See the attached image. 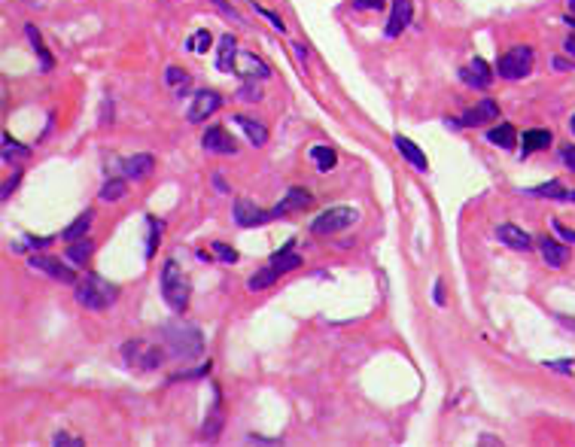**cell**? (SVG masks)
Here are the masks:
<instances>
[{
  "label": "cell",
  "mask_w": 575,
  "mask_h": 447,
  "mask_svg": "<svg viewBox=\"0 0 575 447\" xmlns=\"http://www.w3.org/2000/svg\"><path fill=\"white\" fill-rule=\"evenodd\" d=\"M162 335L167 350L174 353L177 359H198L204 353V338H201V329L183 323V319H167L162 326Z\"/></svg>",
  "instance_id": "cell-1"
},
{
  "label": "cell",
  "mask_w": 575,
  "mask_h": 447,
  "mask_svg": "<svg viewBox=\"0 0 575 447\" xmlns=\"http://www.w3.org/2000/svg\"><path fill=\"white\" fill-rule=\"evenodd\" d=\"M116 298H119V289L104 277H98V274H88L86 280L76 283V302L88 307V311H104Z\"/></svg>",
  "instance_id": "cell-2"
},
{
  "label": "cell",
  "mask_w": 575,
  "mask_h": 447,
  "mask_svg": "<svg viewBox=\"0 0 575 447\" xmlns=\"http://www.w3.org/2000/svg\"><path fill=\"white\" fill-rule=\"evenodd\" d=\"M162 295H165V302L171 304L174 311H186V304H189V280H186L183 268H180L174 259H167L165 268H162Z\"/></svg>",
  "instance_id": "cell-3"
},
{
  "label": "cell",
  "mask_w": 575,
  "mask_h": 447,
  "mask_svg": "<svg viewBox=\"0 0 575 447\" xmlns=\"http://www.w3.org/2000/svg\"><path fill=\"white\" fill-rule=\"evenodd\" d=\"M122 356H125V362L131 365V369H159V365L165 362V350L155 347V344L150 341H128L125 347H122Z\"/></svg>",
  "instance_id": "cell-4"
},
{
  "label": "cell",
  "mask_w": 575,
  "mask_h": 447,
  "mask_svg": "<svg viewBox=\"0 0 575 447\" xmlns=\"http://www.w3.org/2000/svg\"><path fill=\"white\" fill-rule=\"evenodd\" d=\"M496 71H499L502 79H524L533 71V49L529 46H514V49H509L499 58Z\"/></svg>",
  "instance_id": "cell-5"
},
{
  "label": "cell",
  "mask_w": 575,
  "mask_h": 447,
  "mask_svg": "<svg viewBox=\"0 0 575 447\" xmlns=\"http://www.w3.org/2000/svg\"><path fill=\"white\" fill-rule=\"evenodd\" d=\"M356 210L353 207H332V210H326V213H320L317 220H314V225H311V232L314 235H335V232H344L347 225H353L356 222Z\"/></svg>",
  "instance_id": "cell-6"
},
{
  "label": "cell",
  "mask_w": 575,
  "mask_h": 447,
  "mask_svg": "<svg viewBox=\"0 0 575 447\" xmlns=\"http://www.w3.org/2000/svg\"><path fill=\"white\" fill-rule=\"evenodd\" d=\"M271 220H277L274 210H262V207H256V204L247 201V198L234 201V222H238V225L253 228V225H265V222H271Z\"/></svg>",
  "instance_id": "cell-7"
},
{
  "label": "cell",
  "mask_w": 575,
  "mask_h": 447,
  "mask_svg": "<svg viewBox=\"0 0 575 447\" xmlns=\"http://www.w3.org/2000/svg\"><path fill=\"white\" fill-rule=\"evenodd\" d=\"M219 104H222V98H219V91H213V88H201V91H195V101L189 104V122H201V119H207V116H213V113L219 110Z\"/></svg>",
  "instance_id": "cell-8"
},
{
  "label": "cell",
  "mask_w": 575,
  "mask_h": 447,
  "mask_svg": "<svg viewBox=\"0 0 575 447\" xmlns=\"http://www.w3.org/2000/svg\"><path fill=\"white\" fill-rule=\"evenodd\" d=\"M460 79H463L466 86H472V88H487L493 83V71L487 67L484 58H475V61H469L463 71H460Z\"/></svg>",
  "instance_id": "cell-9"
},
{
  "label": "cell",
  "mask_w": 575,
  "mask_h": 447,
  "mask_svg": "<svg viewBox=\"0 0 575 447\" xmlns=\"http://www.w3.org/2000/svg\"><path fill=\"white\" fill-rule=\"evenodd\" d=\"M201 146H204L207 153H219V155H234L238 153V146H234V140L225 134V128H207L204 137H201Z\"/></svg>",
  "instance_id": "cell-10"
},
{
  "label": "cell",
  "mask_w": 575,
  "mask_h": 447,
  "mask_svg": "<svg viewBox=\"0 0 575 447\" xmlns=\"http://www.w3.org/2000/svg\"><path fill=\"white\" fill-rule=\"evenodd\" d=\"M411 0H393V13H390V21H387V37H399V34L411 25Z\"/></svg>",
  "instance_id": "cell-11"
},
{
  "label": "cell",
  "mask_w": 575,
  "mask_h": 447,
  "mask_svg": "<svg viewBox=\"0 0 575 447\" xmlns=\"http://www.w3.org/2000/svg\"><path fill=\"white\" fill-rule=\"evenodd\" d=\"M31 268L46 271L49 277H55V280L76 283V274H73L71 268H67V265H61V259H52V256H31Z\"/></svg>",
  "instance_id": "cell-12"
},
{
  "label": "cell",
  "mask_w": 575,
  "mask_h": 447,
  "mask_svg": "<svg viewBox=\"0 0 575 447\" xmlns=\"http://www.w3.org/2000/svg\"><path fill=\"white\" fill-rule=\"evenodd\" d=\"M311 201H314V198H311V195L304 192L301 186H292V189L286 192V198L274 207V216H286V213H292V210H308Z\"/></svg>",
  "instance_id": "cell-13"
},
{
  "label": "cell",
  "mask_w": 575,
  "mask_h": 447,
  "mask_svg": "<svg viewBox=\"0 0 575 447\" xmlns=\"http://www.w3.org/2000/svg\"><path fill=\"white\" fill-rule=\"evenodd\" d=\"M396 149L402 153V158H405V162H408V165H414L417 170H426V168H430V162H426V153H423V149H420V146H417V143L411 140V137L399 134V137H396Z\"/></svg>",
  "instance_id": "cell-14"
},
{
  "label": "cell",
  "mask_w": 575,
  "mask_h": 447,
  "mask_svg": "<svg viewBox=\"0 0 575 447\" xmlns=\"http://www.w3.org/2000/svg\"><path fill=\"white\" fill-rule=\"evenodd\" d=\"M496 237H499L505 247H512V250H529V247H533V237H529V235L524 232V228L509 225V222L496 228Z\"/></svg>",
  "instance_id": "cell-15"
},
{
  "label": "cell",
  "mask_w": 575,
  "mask_h": 447,
  "mask_svg": "<svg viewBox=\"0 0 575 447\" xmlns=\"http://www.w3.org/2000/svg\"><path fill=\"white\" fill-rule=\"evenodd\" d=\"M496 116H499V104L487 98V101H481L478 107L466 110L463 119H460V125H484V122H490V119H496Z\"/></svg>",
  "instance_id": "cell-16"
},
{
  "label": "cell",
  "mask_w": 575,
  "mask_h": 447,
  "mask_svg": "<svg viewBox=\"0 0 575 447\" xmlns=\"http://www.w3.org/2000/svg\"><path fill=\"white\" fill-rule=\"evenodd\" d=\"M299 265H301V256L296 253V240H286L284 250H277V253L271 256V268L277 274H286V271L299 268Z\"/></svg>",
  "instance_id": "cell-17"
},
{
  "label": "cell",
  "mask_w": 575,
  "mask_h": 447,
  "mask_svg": "<svg viewBox=\"0 0 575 447\" xmlns=\"http://www.w3.org/2000/svg\"><path fill=\"white\" fill-rule=\"evenodd\" d=\"M152 168H155V158H152L150 153L131 155V158H125V165H122L125 177H131V180H143V177H150V174H152Z\"/></svg>",
  "instance_id": "cell-18"
},
{
  "label": "cell",
  "mask_w": 575,
  "mask_h": 447,
  "mask_svg": "<svg viewBox=\"0 0 575 447\" xmlns=\"http://www.w3.org/2000/svg\"><path fill=\"white\" fill-rule=\"evenodd\" d=\"M539 250H542V259L548 262L551 268H563L566 265V259H569V250L560 247L557 240H551V237H539Z\"/></svg>",
  "instance_id": "cell-19"
},
{
  "label": "cell",
  "mask_w": 575,
  "mask_h": 447,
  "mask_svg": "<svg viewBox=\"0 0 575 447\" xmlns=\"http://www.w3.org/2000/svg\"><path fill=\"white\" fill-rule=\"evenodd\" d=\"M551 131L548 128H529L524 131V146H521V155H529V153H539V149H548L551 146Z\"/></svg>",
  "instance_id": "cell-20"
},
{
  "label": "cell",
  "mask_w": 575,
  "mask_h": 447,
  "mask_svg": "<svg viewBox=\"0 0 575 447\" xmlns=\"http://www.w3.org/2000/svg\"><path fill=\"white\" fill-rule=\"evenodd\" d=\"M213 393H217V402H213L210 417L204 420V429H201L204 441H213L219 435V429H222V393H219V386H213Z\"/></svg>",
  "instance_id": "cell-21"
},
{
  "label": "cell",
  "mask_w": 575,
  "mask_h": 447,
  "mask_svg": "<svg viewBox=\"0 0 575 447\" xmlns=\"http://www.w3.org/2000/svg\"><path fill=\"white\" fill-rule=\"evenodd\" d=\"M25 34H28V40H31V49L37 52V58H40V71H52V67H55V58L49 55L46 43H43V37H40V31L33 28V25H28Z\"/></svg>",
  "instance_id": "cell-22"
},
{
  "label": "cell",
  "mask_w": 575,
  "mask_h": 447,
  "mask_svg": "<svg viewBox=\"0 0 575 447\" xmlns=\"http://www.w3.org/2000/svg\"><path fill=\"white\" fill-rule=\"evenodd\" d=\"M92 220H95V213H92V210L80 213V216H76V220H73V222H71V225H67L64 232H61V237L67 240V244H73V240L86 237V235H88V228H92Z\"/></svg>",
  "instance_id": "cell-23"
},
{
  "label": "cell",
  "mask_w": 575,
  "mask_h": 447,
  "mask_svg": "<svg viewBox=\"0 0 575 447\" xmlns=\"http://www.w3.org/2000/svg\"><path fill=\"white\" fill-rule=\"evenodd\" d=\"M92 253H95V247H92V240H86V237H80V240H73L71 247H67V253H64V259L71 262V265H86L88 259H92Z\"/></svg>",
  "instance_id": "cell-24"
},
{
  "label": "cell",
  "mask_w": 575,
  "mask_h": 447,
  "mask_svg": "<svg viewBox=\"0 0 575 447\" xmlns=\"http://www.w3.org/2000/svg\"><path fill=\"white\" fill-rule=\"evenodd\" d=\"M238 40L232 37V34H225V37L219 40V58H217V67L222 73H229V71H234V55H238V46H234Z\"/></svg>",
  "instance_id": "cell-25"
},
{
  "label": "cell",
  "mask_w": 575,
  "mask_h": 447,
  "mask_svg": "<svg viewBox=\"0 0 575 447\" xmlns=\"http://www.w3.org/2000/svg\"><path fill=\"white\" fill-rule=\"evenodd\" d=\"M238 64H241V67H234V71H241L247 79H256V76H259V79H265L268 73H271V71L265 67V61H259L256 55H250V52H244L241 58H238Z\"/></svg>",
  "instance_id": "cell-26"
},
{
  "label": "cell",
  "mask_w": 575,
  "mask_h": 447,
  "mask_svg": "<svg viewBox=\"0 0 575 447\" xmlns=\"http://www.w3.org/2000/svg\"><path fill=\"white\" fill-rule=\"evenodd\" d=\"M234 122H238L241 128L247 131V137H250L253 146H265L268 143V128H265L262 122H253L250 116H234Z\"/></svg>",
  "instance_id": "cell-27"
},
{
  "label": "cell",
  "mask_w": 575,
  "mask_h": 447,
  "mask_svg": "<svg viewBox=\"0 0 575 447\" xmlns=\"http://www.w3.org/2000/svg\"><path fill=\"white\" fill-rule=\"evenodd\" d=\"M487 140H490L493 146L512 149V146H514V140H517V131H514V125L502 122V125H496V128H490V131H487Z\"/></svg>",
  "instance_id": "cell-28"
},
{
  "label": "cell",
  "mask_w": 575,
  "mask_h": 447,
  "mask_svg": "<svg viewBox=\"0 0 575 447\" xmlns=\"http://www.w3.org/2000/svg\"><path fill=\"white\" fill-rule=\"evenodd\" d=\"M277 277H280V274H277L271 265H268V268L256 271L253 277H250V289H253V292H256V289H268V286H274V283H277Z\"/></svg>",
  "instance_id": "cell-29"
},
{
  "label": "cell",
  "mask_w": 575,
  "mask_h": 447,
  "mask_svg": "<svg viewBox=\"0 0 575 447\" xmlns=\"http://www.w3.org/2000/svg\"><path fill=\"white\" fill-rule=\"evenodd\" d=\"M311 158H314V162H317V168H320V170H332V168H335V162H338V155L332 153L329 146H314V149H311Z\"/></svg>",
  "instance_id": "cell-30"
},
{
  "label": "cell",
  "mask_w": 575,
  "mask_h": 447,
  "mask_svg": "<svg viewBox=\"0 0 575 447\" xmlns=\"http://www.w3.org/2000/svg\"><path fill=\"white\" fill-rule=\"evenodd\" d=\"M125 180H107L104 189H100V201H119L125 195Z\"/></svg>",
  "instance_id": "cell-31"
},
{
  "label": "cell",
  "mask_w": 575,
  "mask_h": 447,
  "mask_svg": "<svg viewBox=\"0 0 575 447\" xmlns=\"http://www.w3.org/2000/svg\"><path fill=\"white\" fill-rule=\"evenodd\" d=\"M533 195H542V198H560V201H566V189H563V183H557V180H551V183H545V186H536V189H529Z\"/></svg>",
  "instance_id": "cell-32"
},
{
  "label": "cell",
  "mask_w": 575,
  "mask_h": 447,
  "mask_svg": "<svg viewBox=\"0 0 575 447\" xmlns=\"http://www.w3.org/2000/svg\"><path fill=\"white\" fill-rule=\"evenodd\" d=\"M210 43H213L210 31H207V28H201V31H195V34H192V40H189V49L201 55V52H207V49H210Z\"/></svg>",
  "instance_id": "cell-33"
},
{
  "label": "cell",
  "mask_w": 575,
  "mask_h": 447,
  "mask_svg": "<svg viewBox=\"0 0 575 447\" xmlns=\"http://www.w3.org/2000/svg\"><path fill=\"white\" fill-rule=\"evenodd\" d=\"M213 256H217L222 265H234V262H238V253H234L229 244H222V240H217V244H213Z\"/></svg>",
  "instance_id": "cell-34"
},
{
  "label": "cell",
  "mask_w": 575,
  "mask_h": 447,
  "mask_svg": "<svg viewBox=\"0 0 575 447\" xmlns=\"http://www.w3.org/2000/svg\"><path fill=\"white\" fill-rule=\"evenodd\" d=\"M146 222H150V247H146V256H152L155 253V244H159V235L165 232V225L159 220H152V216Z\"/></svg>",
  "instance_id": "cell-35"
},
{
  "label": "cell",
  "mask_w": 575,
  "mask_h": 447,
  "mask_svg": "<svg viewBox=\"0 0 575 447\" xmlns=\"http://www.w3.org/2000/svg\"><path fill=\"white\" fill-rule=\"evenodd\" d=\"M165 79H167V86H186V83H189V73L180 71L177 64H171V67L165 71Z\"/></svg>",
  "instance_id": "cell-36"
},
{
  "label": "cell",
  "mask_w": 575,
  "mask_h": 447,
  "mask_svg": "<svg viewBox=\"0 0 575 447\" xmlns=\"http://www.w3.org/2000/svg\"><path fill=\"white\" fill-rule=\"evenodd\" d=\"M52 444L55 447H83V438H73V435H67V432H58L52 438Z\"/></svg>",
  "instance_id": "cell-37"
},
{
  "label": "cell",
  "mask_w": 575,
  "mask_h": 447,
  "mask_svg": "<svg viewBox=\"0 0 575 447\" xmlns=\"http://www.w3.org/2000/svg\"><path fill=\"white\" fill-rule=\"evenodd\" d=\"M253 9H256V13H259V16H265L268 21H271V25H274V28H277L280 34H284V31H286V25H284V19H277L274 13H268V9H265V6H259V4H253Z\"/></svg>",
  "instance_id": "cell-38"
},
{
  "label": "cell",
  "mask_w": 575,
  "mask_h": 447,
  "mask_svg": "<svg viewBox=\"0 0 575 447\" xmlns=\"http://www.w3.org/2000/svg\"><path fill=\"white\" fill-rule=\"evenodd\" d=\"M383 4H387V0H353L356 9H371V13H380Z\"/></svg>",
  "instance_id": "cell-39"
},
{
  "label": "cell",
  "mask_w": 575,
  "mask_h": 447,
  "mask_svg": "<svg viewBox=\"0 0 575 447\" xmlns=\"http://www.w3.org/2000/svg\"><path fill=\"white\" fill-rule=\"evenodd\" d=\"M551 225H554V232L563 237V240H566V244H575V232H572V228H566V225H563V222H551Z\"/></svg>",
  "instance_id": "cell-40"
},
{
  "label": "cell",
  "mask_w": 575,
  "mask_h": 447,
  "mask_svg": "<svg viewBox=\"0 0 575 447\" xmlns=\"http://www.w3.org/2000/svg\"><path fill=\"white\" fill-rule=\"evenodd\" d=\"M563 162L569 165V170H575V146H566V149H563Z\"/></svg>",
  "instance_id": "cell-41"
},
{
  "label": "cell",
  "mask_w": 575,
  "mask_h": 447,
  "mask_svg": "<svg viewBox=\"0 0 575 447\" xmlns=\"http://www.w3.org/2000/svg\"><path fill=\"white\" fill-rule=\"evenodd\" d=\"M548 369H557V371H572V362L560 359V362H548Z\"/></svg>",
  "instance_id": "cell-42"
},
{
  "label": "cell",
  "mask_w": 575,
  "mask_h": 447,
  "mask_svg": "<svg viewBox=\"0 0 575 447\" xmlns=\"http://www.w3.org/2000/svg\"><path fill=\"white\" fill-rule=\"evenodd\" d=\"M213 4H217V6H219V9H222V13H225V16H232V19H238V13H234V9H232V6H229V4H225V0H213Z\"/></svg>",
  "instance_id": "cell-43"
},
{
  "label": "cell",
  "mask_w": 575,
  "mask_h": 447,
  "mask_svg": "<svg viewBox=\"0 0 575 447\" xmlns=\"http://www.w3.org/2000/svg\"><path fill=\"white\" fill-rule=\"evenodd\" d=\"M259 95H262V91H259V88H250V86H247L241 98H247V101H259Z\"/></svg>",
  "instance_id": "cell-44"
},
{
  "label": "cell",
  "mask_w": 575,
  "mask_h": 447,
  "mask_svg": "<svg viewBox=\"0 0 575 447\" xmlns=\"http://www.w3.org/2000/svg\"><path fill=\"white\" fill-rule=\"evenodd\" d=\"M52 237H28V247H46Z\"/></svg>",
  "instance_id": "cell-45"
},
{
  "label": "cell",
  "mask_w": 575,
  "mask_h": 447,
  "mask_svg": "<svg viewBox=\"0 0 575 447\" xmlns=\"http://www.w3.org/2000/svg\"><path fill=\"white\" fill-rule=\"evenodd\" d=\"M563 49H566V52L572 55V58H575V37H566V40H563Z\"/></svg>",
  "instance_id": "cell-46"
},
{
  "label": "cell",
  "mask_w": 575,
  "mask_h": 447,
  "mask_svg": "<svg viewBox=\"0 0 575 447\" xmlns=\"http://www.w3.org/2000/svg\"><path fill=\"white\" fill-rule=\"evenodd\" d=\"M435 304H445V289H442V283H435Z\"/></svg>",
  "instance_id": "cell-47"
},
{
  "label": "cell",
  "mask_w": 575,
  "mask_h": 447,
  "mask_svg": "<svg viewBox=\"0 0 575 447\" xmlns=\"http://www.w3.org/2000/svg\"><path fill=\"white\" fill-rule=\"evenodd\" d=\"M554 67H557V71H569L572 64H569V61H563V58H554Z\"/></svg>",
  "instance_id": "cell-48"
},
{
  "label": "cell",
  "mask_w": 575,
  "mask_h": 447,
  "mask_svg": "<svg viewBox=\"0 0 575 447\" xmlns=\"http://www.w3.org/2000/svg\"><path fill=\"white\" fill-rule=\"evenodd\" d=\"M213 183H217V189H219V192H229V186H225V180H222V177H213Z\"/></svg>",
  "instance_id": "cell-49"
},
{
  "label": "cell",
  "mask_w": 575,
  "mask_h": 447,
  "mask_svg": "<svg viewBox=\"0 0 575 447\" xmlns=\"http://www.w3.org/2000/svg\"><path fill=\"white\" fill-rule=\"evenodd\" d=\"M566 25H569V28L575 31V19H572V16H566Z\"/></svg>",
  "instance_id": "cell-50"
},
{
  "label": "cell",
  "mask_w": 575,
  "mask_h": 447,
  "mask_svg": "<svg viewBox=\"0 0 575 447\" xmlns=\"http://www.w3.org/2000/svg\"><path fill=\"white\" fill-rule=\"evenodd\" d=\"M566 201H575V192H566Z\"/></svg>",
  "instance_id": "cell-51"
},
{
  "label": "cell",
  "mask_w": 575,
  "mask_h": 447,
  "mask_svg": "<svg viewBox=\"0 0 575 447\" xmlns=\"http://www.w3.org/2000/svg\"><path fill=\"white\" fill-rule=\"evenodd\" d=\"M566 4H569V9H572V13H575V0H566Z\"/></svg>",
  "instance_id": "cell-52"
},
{
  "label": "cell",
  "mask_w": 575,
  "mask_h": 447,
  "mask_svg": "<svg viewBox=\"0 0 575 447\" xmlns=\"http://www.w3.org/2000/svg\"><path fill=\"white\" fill-rule=\"evenodd\" d=\"M569 128H572V134H575V116H572V122H569Z\"/></svg>",
  "instance_id": "cell-53"
}]
</instances>
